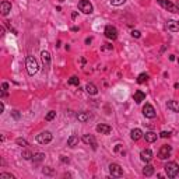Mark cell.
<instances>
[{
    "label": "cell",
    "instance_id": "29",
    "mask_svg": "<svg viewBox=\"0 0 179 179\" xmlns=\"http://www.w3.org/2000/svg\"><path fill=\"white\" fill-rule=\"evenodd\" d=\"M0 179H14V176L11 174H7V172H1L0 174Z\"/></svg>",
    "mask_w": 179,
    "mask_h": 179
},
{
    "label": "cell",
    "instance_id": "39",
    "mask_svg": "<svg viewBox=\"0 0 179 179\" xmlns=\"http://www.w3.org/2000/svg\"><path fill=\"white\" fill-rule=\"evenodd\" d=\"M91 41H92L91 38H87V39H85V43H87V45H90V43H91Z\"/></svg>",
    "mask_w": 179,
    "mask_h": 179
},
{
    "label": "cell",
    "instance_id": "8",
    "mask_svg": "<svg viewBox=\"0 0 179 179\" xmlns=\"http://www.w3.org/2000/svg\"><path fill=\"white\" fill-rule=\"evenodd\" d=\"M171 151H172L171 146L164 144V146H161V148L158 150V158H160V160H167V158L171 155Z\"/></svg>",
    "mask_w": 179,
    "mask_h": 179
},
{
    "label": "cell",
    "instance_id": "42",
    "mask_svg": "<svg viewBox=\"0 0 179 179\" xmlns=\"http://www.w3.org/2000/svg\"><path fill=\"white\" fill-rule=\"evenodd\" d=\"M71 31H74V32L79 31V27H73V28H71Z\"/></svg>",
    "mask_w": 179,
    "mask_h": 179
},
{
    "label": "cell",
    "instance_id": "21",
    "mask_svg": "<svg viewBox=\"0 0 179 179\" xmlns=\"http://www.w3.org/2000/svg\"><path fill=\"white\" fill-rule=\"evenodd\" d=\"M157 133L154 132H147L146 134H144V139H146V141L147 143H154L155 140H157Z\"/></svg>",
    "mask_w": 179,
    "mask_h": 179
},
{
    "label": "cell",
    "instance_id": "33",
    "mask_svg": "<svg viewBox=\"0 0 179 179\" xmlns=\"http://www.w3.org/2000/svg\"><path fill=\"white\" fill-rule=\"evenodd\" d=\"M132 37L133 38H140V37H141V32L137 31V30H133V31H132Z\"/></svg>",
    "mask_w": 179,
    "mask_h": 179
},
{
    "label": "cell",
    "instance_id": "26",
    "mask_svg": "<svg viewBox=\"0 0 179 179\" xmlns=\"http://www.w3.org/2000/svg\"><path fill=\"white\" fill-rule=\"evenodd\" d=\"M69 84L70 85H79L80 84V80L77 76H71L70 79H69Z\"/></svg>",
    "mask_w": 179,
    "mask_h": 179
},
{
    "label": "cell",
    "instance_id": "32",
    "mask_svg": "<svg viewBox=\"0 0 179 179\" xmlns=\"http://www.w3.org/2000/svg\"><path fill=\"white\" fill-rule=\"evenodd\" d=\"M42 172H43L45 175H53V171L49 168V167H45V168L42 169Z\"/></svg>",
    "mask_w": 179,
    "mask_h": 179
},
{
    "label": "cell",
    "instance_id": "12",
    "mask_svg": "<svg viewBox=\"0 0 179 179\" xmlns=\"http://www.w3.org/2000/svg\"><path fill=\"white\" fill-rule=\"evenodd\" d=\"M153 157H154V154L150 148H146V150H143L141 153H140V158H141V161H144V162H150L153 160Z\"/></svg>",
    "mask_w": 179,
    "mask_h": 179
},
{
    "label": "cell",
    "instance_id": "5",
    "mask_svg": "<svg viewBox=\"0 0 179 179\" xmlns=\"http://www.w3.org/2000/svg\"><path fill=\"white\" fill-rule=\"evenodd\" d=\"M52 139H53V136H52V133L51 132H42V133H39L37 136V141L39 143V144H49V143L52 141Z\"/></svg>",
    "mask_w": 179,
    "mask_h": 179
},
{
    "label": "cell",
    "instance_id": "9",
    "mask_svg": "<svg viewBox=\"0 0 179 179\" xmlns=\"http://www.w3.org/2000/svg\"><path fill=\"white\" fill-rule=\"evenodd\" d=\"M104 32H105V37L108 38V39H112V41H113V39L118 38V30H116L113 25H106Z\"/></svg>",
    "mask_w": 179,
    "mask_h": 179
},
{
    "label": "cell",
    "instance_id": "11",
    "mask_svg": "<svg viewBox=\"0 0 179 179\" xmlns=\"http://www.w3.org/2000/svg\"><path fill=\"white\" fill-rule=\"evenodd\" d=\"M81 140H83V143H85L87 146H91L94 150H97V141H95V137L92 136V134H84Z\"/></svg>",
    "mask_w": 179,
    "mask_h": 179
},
{
    "label": "cell",
    "instance_id": "37",
    "mask_svg": "<svg viewBox=\"0 0 179 179\" xmlns=\"http://www.w3.org/2000/svg\"><path fill=\"white\" fill-rule=\"evenodd\" d=\"M3 111H4V104H3V102H0V113H1Z\"/></svg>",
    "mask_w": 179,
    "mask_h": 179
},
{
    "label": "cell",
    "instance_id": "18",
    "mask_svg": "<svg viewBox=\"0 0 179 179\" xmlns=\"http://www.w3.org/2000/svg\"><path fill=\"white\" fill-rule=\"evenodd\" d=\"M167 106H168L169 111H172V112H179V101H175V100L168 101Z\"/></svg>",
    "mask_w": 179,
    "mask_h": 179
},
{
    "label": "cell",
    "instance_id": "23",
    "mask_svg": "<svg viewBox=\"0 0 179 179\" xmlns=\"http://www.w3.org/2000/svg\"><path fill=\"white\" fill-rule=\"evenodd\" d=\"M153 174H154V167L150 165V164H147V165L143 168V175H144V176H151Z\"/></svg>",
    "mask_w": 179,
    "mask_h": 179
},
{
    "label": "cell",
    "instance_id": "7",
    "mask_svg": "<svg viewBox=\"0 0 179 179\" xmlns=\"http://www.w3.org/2000/svg\"><path fill=\"white\" fill-rule=\"evenodd\" d=\"M109 174L115 178H121V176H123V169L119 164H111L109 165Z\"/></svg>",
    "mask_w": 179,
    "mask_h": 179
},
{
    "label": "cell",
    "instance_id": "43",
    "mask_svg": "<svg viewBox=\"0 0 179 179\" xmlns=\"http://www.w3.org/2000/svg\"><path fill=\"white\" fill-rule=\"evenodd\" d=\"M175 88H179V83H176V84H175Z\"/></svg>",
    "mask_w": 179,
    "mask_h": 179
},
{
    "label": "cell",
    "instance_id": "24",
    "mask_svg": "<svg viewBox=\"0 0 179 179\" xmlns=\"http://www.w3.org/2000/svg\"><path fill=\"white\" fill-rule=\"evenodd\" d=\"M42 160H45V154H42V153L34 154V157H32V161H34L35 164H39Z\"/></svg>",
    "mask_w": 179,
    "mask_h": 179
},
{
    "label": "cell",
    "instance_id": "31",
    "mask_svg": "<svg viewBox=\"0 0 179 179\" xmlns=\"http://www.w3.org/2000/svg\"><path fill=\"white\" fill-rule=\"evenodd\" d=\"M126 0H111V4L112 6H122Z\"/></svg>",
    "mask_w": 179,
    "mask_h": 179
},
{
    "label": "cell",
    "instance_id": "3",
    "mask_svg": "<svg viewBox=\"0 0 179 179\" xmlns=\"http://www.w3.org/2000/svg\"><path fill=\"white\" fill-rule=\"evenodd\" d=\"M157 3L161 6V7H164L165 10L171 11V13H174V14H178L179 13L178 6H175L174 3H171V1H168V0H157Z\"/></svg>",
    "mask_w": 179,
    "mask_h": 179
},
{
    "label": "cell",
    "instance_id": "16",
    "mask_svg": "<svg viewBox=\"0 0 179 179\" xmlns=\"http://www.w3.org/2000/svg\"><path fill=\"white\" fill-rule=\"evenodd\" d=\"M167 27H168V30L171 32H179V21H175V20H169L168 24H167Z\"/></svg>",
    "mask_w": 179,
    "mask_h": 179
},
{
    "label": "cell",
    "instance_id": "36",
    "mask_svg": "<svg viewBox=\"0 0 179 179\" xmlns=\"http://www.w3.org/2000/svg\"><path fill=\"white\" fill-rule=\"evenodd\" d=\"M11 115L14 116L16 119H18V118H20V113H18V112H17V111H13V112H11Z\"/></svg>",
    "mask_w": 179,
    "mask_h": 179
},
{
    "label": "cell",
    "instance_id": "1",
    "mask_svg": "<svg viewBox=\"0 0 179 179\" xmlns=\"http://www.w3.org/2000/svg\"><path fill=\"white\" fill-rule=\"evenodd\" d=\"M25 66H27V71H28V74H30V76L37 74L38 70H39V66H38L37 59L34 58V56H31V55H28V56H27Z\"/></svg>",
    "mask_w": 179,
    "mask_h": 179
},
{
    "label": "cell",
    "instance_id": "15",
    "mask_svg": "<svg viewBox=\"0 0 179 179\" xmlns=\"http://www.w3.org/2000/svg\"><path fill=\"white\" fill-rule=\"evenodd\" d=\"M133 100H134L136 104H140V102H143V101L146 100V94L143 92L141 90H137L136 92H134V95H133Z\"/></svg>",
    "mask_w": 179,
    "mask_h": 179
},
{
    "label": "cell",
    "instance_id": "14",
    "mask_svg": "<svg viewBox=\"0 0 179 179\" xmlns=\"http://www.w3.org/2000/svg\"><path fill=\"white\" fill-rule=\"evenodd\" d=\"M0 11H1L3 16H7V14L11 11V3L10 1H6V0L4 1H1V3H0Z\"/></svg>",
    "mask_w": 179,
    "mask_h": 179
},
{
    "label": "cell",
    "instance_id": "22",
    "mask_svg": "<svg viewBox=\"0 0 179 179\" xmlns=\"http://www.w3.org/2000/svg\"><path fill=\"white\" fill-rule=\"evenodd\" d=\"M79 141H80V139H79V136H70L67 139V146L69 147H74V146H77L79 144Z\"/></svg>",
    "mask_w": 179,
    "mask_h": 179
},
{
    "label": "cell",
    "instance_id": "34",
    "mask_svg": "<svg viewBox=\"0 0 179 179\" xmlns=\"http://www.w3.org/2000/svg\"><path fill=\"white\" fill-rule=\"evenodd\" d=\"M1 88H3V97H6V91H7V90H9V84H7V83H3V84H1Z\"/></svg>",
    "mask_w": 179,
    "mask_h": 179
},
{
    "label": "cell",
    "instance_id": "20",
    "mask_svg": "<svg viewBox=\"0 0 179 179\" xmlns=\"http://www.w3.org/2000/svg\"><path fill=\"white\" fill-rule=\"evenodd\" d=\"M76 118H77V121H80V122H87V121H90L91 115H90L88 112H79V113L76 115Z\"/></svg>",
    "mask_w": 179,
    "mask_h": 179
},
{
    "label": "cell",
    "instance_id": "27",
    "mask_svg": "<svg viewBox=\"0 0 179 179\" xmlns=\"http://www.w3.org/2000/svg\"><path fill=\"white\" fill-rule=\"evenodd\" d=\"M56 118V112L55 111H51V112H48L46 113V116H45V121L46 122H51V121H53Z\"/></svg>",
    "mask_w": 179,
    "mask_h": 179
},
{
    "label": "cell",
    "instance_id": "17",
    "mask_svg": "<svg viewBox=\"0 0 179 179\" xmlns=\"http://www.w3.org/2000/svg\"><path fill=\"white\" fill-rule=\"evenodd\" d=\"M143 136H144V134H143V132L140 130V129H133L132 132H130V137H132L133 141H137V140H140Z\"/></svg>",
    "mask_w": 179,
    "mask_h": 179
},
{
    "label": "cell",
    "instance_id": "19",
    "mask_svg": "<svg viewBox=\"0 0 179 179\" xmlns=\"http://www.w3.org/2000/svg\"><path fill=\"white\" fill-rule=\"evenodd\" d=\"M85 91H87L90 95H97L98 94V88H97L92 83H88V84L85 85Z\"/></svg>",
    "mask_w": 179,
    "mask_h": 179
},
{
    "label": "cell",
    "instance_id": "6",
    "mask_svg": "<svg viewBox=\"0 0 179 179\" xmlns=\"http://www.w3.org/2000/svg\"><path fill=\"white\" fill-rule=\"evenodd\" d=\"M143 115L148 118V119H154L157 116V112H155V109H154V106L151 104H146L143 106Z\"/></svg>",
    "mask_w": 179,
    "mask_h": 179
},
{
    "label": "cell",
    "instance_id": "28",
    "mask_svg": "<svg viewBox=\"0 0 179 179\" xmlns=\"http://www.w3.org/2000/svg\"><path fill=\"white\" fill-rule=\"evenodd\" d=\"M21 155L24 160H32V157H34V154H32L31 151H28V150H24Z\"/></svg>",
    "mask_w": 179,
    "mask_h": 179
},
{
    "label": "cell",
    "instance_id": "40",
    "mask_svg": "<svg viewBox=\"0 0 179 179\" xmlns=\"http://www.w3.org/2000/svg\"><path fill=\"white\" fill-rule=\"evenodd\" d=\"M60 160H62V161H63V162H69V158H64L63 155H62V158H60Z\"/></svg>",
    "mask_w": 179,
    "mask_h": 179
},
{
    "label": "cell",
    "instance_id": "38",
    "mask_svg": "<svg viewBox=\"0 0 179 179\" xmlns=\"http://www.w3.org/2000/svg\"><path fill=\"white\" fill-rule=\"evenodd\" d=\"M0 34L4 35V27H0Z\"/></svg>",
    "mask_w": 179,
    "mask_h": 179
},
{
    "label": "cell",
    "instance_id": "10",
    "mask_svg": "<svg viewBox=\"0 0 179 179\" xmlns=\"http://www.w3.org/2000/svg\"><path fill=\"white\" fill-rule=\"evenodd\" d=\"M41 58H42V63H43V69H49L51 67V53L48 52V51H42L41 52Z\"/></svg>",
    "mask_w": 179,
    "mask_h": 179
},
{
    "label": "cell",
    "instance_id": "25",
    "mask_svg": "<svg viewBox=\"0 0 179 179\" xmlns=\"http://www.w3.org/2000/svg\"><path fill=\"white\" fill-rule=\"evenodd\" d=\"M147 80H148V74L141 73V74H139V77H137V83H139V84H143V83H146Z\"/></svg>",
    "mask_w": 179,
    "mask_h": 179
},
{
    "label": "cell",
    "instance_id": "13",
    "mask_svg": "<svg viewBox=\"0 0 179 179\" xmlns=\"http://www.w3.org/2000/svg\"><path fill=\"white\" fill-rule=\"evenodd\" d=\"M95 130L98 133H101V134H109L112 132V127L109 125H105V123H100V125H97Z\"/></svg>",
    "mask_w": 179,
    "mask_h": 179
},
{
    "label": "cell",
    "instance_id": "4",
    "mask_svg": "<svg viewBox=\"0 0 179 179\" xmlns=\"http://www.w3.org/2000/svg\"><path fill=\"white\" fill-rule=\"evenodd\" d=\"M79 10L81 11V13H84V14H91V13L94 11V7H92V4L90 3L88 0H80Z\"/></svg>",
    "mask_w": 179,
    "mask_h": 179
},
{
    "label": "cell",
    "instance_id": "30",
    "mask_svg": "<svg viewBox=\"0 0 179 179\" xmlns=\"http://www.w3.org/2000/svg\"><path fill=\"white\" fill-rule=\"evenodd\" d=\"M17 144H20L21 147H27V146H28L27 140H24V139H17Z\"/></svg>",
    "mask_w": 179,
    "mask_h": 179
},
{
    "label": "cell",
    "instance_id": "35",
    "mask_svg": "<svg viewBox=\"0 0 179 179\" xmlns=\"http://www.w3.org/2000/svg\"><path fill=\"white\" fill-rule=\"evenodd\" d=\"M160 136L164 137V139H167V137L171 136V133H169V132H161V133H160Z\"/></svg>",
    "mask_w": 179,
    "mask_h": 179
},
{
    "label": "cell",
    "instance_id": "2",
    "mask_svg": "<svg viewBox=\"0 0 179 179\" xmlns=\"http://www.w3.org/2000/svg\"><path fill=\"white\" fill-rule=\"evenodd\" d=\"M164 168H165V174L168 175V178H175L179 174V165L176 162H174V161L167 162Z\"/></svg>",
    "mask_w": 179,
    "mask_h": 179
},
{
    "label": "cell",
    "instance_id": "41",
    "mask_svg": "<svg viewBox=\"0 0 179 179\" xmlns=\"http://www.w3.org/2000/svg\"><path fill=\"white\" fill-rule=\"evenodd\" d=\"M71 18H73V20H74V18H77V13H76V11L71 14Z\"/></svg>",
    "mask_w": 179,
    "mask_h": 179
}]
</instances>
